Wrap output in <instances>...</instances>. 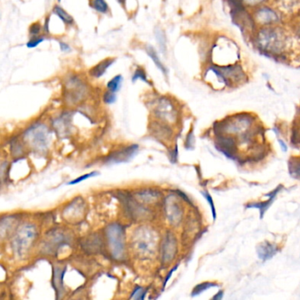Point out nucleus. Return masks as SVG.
Returning <instances> with one entry per match:
<instances>
[{
	"mask_svg": "<svg viewBox=\"0 0 300 300\" xmlns=\"http://www.w3.org/2000/svg\"><path fill=\"white\" fill-rule=\"evenodd\" d=\"M252 42L265 56L281 57L290 46V35L282 25L258 28L252 34Z\"/></svg>",
	"mask_w": 300,
	"mask_h": 300,
	"instance_id": "nucleus-1",
	"label": "nucleus"
},
{
	"mask_svg": "<svg viewBox=\"0 0 300 300\" xmlns=\"http://www.w3.org/2000/svg\"><path fill=\"white\" fill-rule=\"evenodd\" d=\"M24 141L33 152L42 153L50 145L51 132L43 123H35L26 130Z\"/></svg>",
	"mask_w": 300,
	"mask_h": 300,
	"instance_id": "nucleus-2",
	"label": "nucleus"
},
{
	"mask_svg": "<svg viewBox=\"0 0 300 300\" xmlns=\"http://www.w3.org/2000/svg\"><path fill=\"white\" fill-rule=\"evenodd\" d=\"M37 237V230L34 224H24L16 231L12 240L13 252L18 256H23L31 248Z\"/></svg>",
	"mask_w": 300,
	"mask_h": 300,
	"instance_id": "nucleus-3",
	"label": "nucleus"
},
{
	"mask_svg": "<svg viewBox=\"0 0 300 300\" xmlns=\"http://www.w3.org/2000/svg\"><path fill=\"white\" fill-rule=\"evenodd\" d=\"M106 236L111 256L114 260L122 261L125 256V229L122 224L114 223L106 229Z\"/></svg>",
	"mask_w": 300,
	"mask_h": 300,
	"instance_id": "nucleus-4",
	"label": "nucleus"
},
{
	"mask_svg": "<svg viewBox=\"0 0 300 300\" xmlns=\"http://www.w3.org/2000/svg\"><path fill=\"white\" fill-rule=\"evenodd\" d=\"M250 13L256 29L283 24V14L280 11L267 4L250 11Z\"/></svg>",
	"mask_w": 300,
	"mask_h": 300,
	"instance_id": "nucleus-5",
	"label": "nucleus"
},
{
	"mask_svg": "<svg viewBox=\"0 0 300 300\" xmlns=\"http://www.w3.org/2000/svg\"><path fill=\"white\" fill-rule=\"evenodd\" d=\"M88 95V86L77 75H70L63 84V97L70 104H78Z\"/></svg>",
	"mask_w": 300,
	"mask_h": 300,
	"instance_id": "nucleus-6",
	"label": "nucleus"
},
{
	"mask_svg": "<svg viewBox=\"0 0 300 300\" xmlns=\"http://www.w3.org/2000/svg\"><path fill=\"white\" fill-rule=\"evenodd\" d=\"M133 246L142 258H149L154 253L157 237L153 232L146 227L139 228L133 236Z\"/></svg>",
	"mask_w": 300,
	"mask_h": 300,
	"instance_id": "nucleus-7",
	"label": "nucleus"
},
{
	"mask_svg": "<svg viewBox=\"0 0 300 300\" xmlns=\"http://www.w3.org/2000/svg\"><path fill=\"white\" fill-rule=\"evenodd\" d=\"M210 71L214 73L217 78L227 86L243 82L244 79H246V74L240 64H230L226 66L215 65L211 67Z\"/></svg>",
	"mask_w": 300,
	"mask_h": 300,
	"instance_id": "nucleus-8",
	"label": "nucleus"
},
{
	"mask_svg": "<svg viewBox=\"0 0 300 300\" xmlns=\"http://www.w3.org/2000/svg\"><path fill=\"white\" fill-rule=\"evenodd\" d=\"M154 114L161 121L173 123L177 117V109L169 99L162 97L155 104Z\"/></svg>",
	"mask_w": 300,
	"mask_h": 300,
	"instance_id": "nucleus-9",
	"label": "nucleus"
},
{
	"mask_svg": "<svg viewBox=\"0 0 300 300\" xmlns=\"http://www.w3.org/2000/svg\"><path fill=\"white\" fill-rule=\"evenodd\" d=\"M139 148L137 145H131L123 147L116 152H112L108 158H106L105 162L107 164L112 165L130 161V159H132L136 156L139 152Z\"/></svg>",
	"mask_w": 300,
	"mask_h": 300,
	"instance_id": "nucleus-10",
	"label": "nucleus"
},
{
	"mask_svg": "<svg viewBox=\"0 0 300 300\" xmlns=\"http://www.w3.org/2000/svg\"><path fill=\"white\" fill-rule=\"evenodd\" d=\"M162 262L166 264L174 259V256L177 250V242L174 238V235L171 233H168L166 235L161 246Z\"/></svg>",
	"mask_w": 300,
	"mask_h": 300,
	"instance_id": "nucleus-11",
	"label": "nucleus"
},
{
	"mask_svg": "<svg viewBox=\"0 0 300 300\" xmlns=\"http://www.w3.org/2000/svg\"><path fill=\"white\" fill-rule=\"evenodd\" d=\"M165 212L171 224H178L182 217V211L172 195L165 200Z\"/></svg>",
	"mask_w": 300,
	"mask_h": 300,
	"instance_id": "nucleus-12",
	"label": "nucleus"
},
{
	"mask_svg": "<svg viewBox=\"0 0 300 300\" xmlns=\"http://www.w3.org/2000/svg\"><path fill=\"white\" fill-rule=\"evenodd\" d=\"M65 239L66 237L64 236V234L60 232H51V234H48L46 236V242L44 243L48 253L57 252V250L65 243Z\"/></svg>",
	"mask_w": 300,
	"mask_h": 300,
	"instance_id": "nucleus-13",
	"label": "nucleus"
},
{
	"mask_svg": "<svg viewBox=\"0 0 300 300\" xmlns=\"http://www.w3.org/2000/svg\"><path fill=\"white\" fill-rule=\"evenodd\" d=\"M66 272V267H53V276H52V285L54 286L57 294V298H60L63 292V276Z\"/></svg>",
	"mask_w": 300,
	"mask_h": 300,
	"instance_id": "nucleus-14",
	"label": "nucleus"
},
{
	"mask_svg": "<svg viewBox=\"0 0 300 300\" xmlns=\"http://www.w3.org/2000/svg\"><path fill=\"white\" fill-rule=\"evenodd\" d=\"M55 130L61 136H65L71 130V114H63L53 123Z\"/></svg>",
	"mask_w": 300,
	"mask_h": 300,
	"instance_id": "nucleus-15",
	"label": "nucleus"
},
{
	"mask_svg": "<svg viewBox=\"0 0 300 300\" xmlns=\"http://www.w3.org/2000/svg\"><path fill=\"white\" fill-rule=\"evenodd\" d=\"M116 62L114 58H107L104 60L101 61L100 63H97L95 66L93 67L89 70V74L90 76L95 78V79H100L107 73L108 68Z\"/></svg>",
	"mask_w": 300,
	"mask_h": 300,
	"instance_id": "nucleus-16",
	"label": "nucleus"
},
{
	"mask_svg": "<svg viewBox=\"0 0 300 300\" xmlns=\"http://www.w3.org/2000/svg\"><path fill=\"white\" fill-rule=\"evenodd\" d=\"M146 51L147 55H148L149 57H150V58L152 59V62L154 63L156 67H157V68H158V69L164 74L165 76H168V68L166 67L164 63H162L160 58L158 57L157 51H155L154 48L151 46V45H148V46H146Z\"/></svg>",
	"mask_w": 300,
	"mask_h": 300,
	"instance_id": "nucleus-17",
	"label": "nucleus"
},
{
	"mask_svg": "<svg viewBox=\"0 0 300 300\" xmlns=\"http://www.w3.org/2000/svg\"><path fill=\"white\" fill-rule=\"evenodd\" d=\"M53 13L59 18V19L63 21L65 25L73 26L74 24V19L73 16L70 15L69 13H67L65 10L59 7V6H55L54 9H53Z\"/></svg>",
	"mask_w": 300,
	"mask_h": 300,
	"instance_id": "nucleus-18",
	"label": "nucleus"
},
{
	"mask_svg": "<svg viewBox=\"0 0 300 300\" xmlns=\"http://www.w3.org/2000/svg\"><path fill=\"white\" fill-rule=\"evenodd\" d=\"M155 38L156 41L158 42V47L160 49L162 53L166 54L167 53V37L165 35L164 31L160 29H156L154 31Z\"/></svg>",
	"mask_w": 300,
	"mask_h": 300,
	"instance_id": "nucleus-19",
	"label": "nucleus"
},
{
	"mask_svg": "<svg viewBox=\"0 0 300 300\" xmlns=\"http://www.w3.org/2000/svg\"><path fill=\"white\" fill-rule=\"evenodd\" d=\"M90 7L102 14H107L109 11V7L105 0H90Z\"/></svg>",
	"mask_w": 300,
	"mask_h": 300,
	"instance_id": "nucleus-20",
	"label": "nucleus"
},
{
	"mask_svg": "<svg viewBox=\"0 0 300 300\" xmlns=\"http://www.w3.org/2000/svg\"><path fill=\"white\" fill-rule=\"evenodd\" d=\"M123 79L122 75H117L110 79L107 84V88L111 92L117 93L120 90L123 84Z\"/></svg>",
	"mask_w": 300,
	"mask_h": 300,
	"instance_id": "nucleus-21",
	"label": "nucleus"
},
{
	"mask_svg": "<svg viewBox=\"0 0 300 300\" xmlns=\"http://www.w3.org/2000/svg\"><path fill=\"white\" fill-rule=\"evenodd\" d=\"M133 83L136 82V80H141L143 82L149 84V85H152L151 82L149 81L147 75H146V71L144 70L142 67H136V69L135 70V72L133 73L132 78H131Z\"/></svg>",
	"mask_w": 300,
	"mask_h": 300,
	"instance_id": "nucleus-22",
	"label": "nucleus"
},
{
	"mask_svg": "<svg viewBox=\"0 0 300 300\" xmlns=\"http://www.w3.org/2000/svg\"><path fill=\"white\" fill-rule=\"evenodd\" d=\"M100 173L97 172V171H94L92 173H89V174H83L81 176H79V177L76 178L75 180H72V181H69L68 182V185H76V184L80 183V182H82L84 180H86L89 178L95 177V176H97L99 175Z\"/></svg>",
	"mask_w": 300,
	"mask_h": 300,
	"instance_id": "nucleus-23",
	"label": "nucleus"
},
{
	"mask_svg": "<svg viewBox=\"0 0 300 300\" xmlns=\"http://www.w3.org/2000/svg\"><path fill=\"white\" fill-rule=\"evenodd\" d=\"M146 293H147V289H144L143 287L140 286H136L135 288V290L133 291L130 296V299H145L146 297Z\"/></svg>",
	"mask_w": 300,
	"mask_h": 300,
	"instance_id": "nucleus-24",
	"label": "nucleus"
},
{
	"mask_svg": "<svg viewBox=\"0 0 300 300\" xmlns=\"http://www.w3.org/2000/svg\"><path fill=\"white\" fill-rule=\"evenodd\" d=\"M29 35L30 37L33 36H38L41 33V30H43V27L39 22L33 23L30 27H29Z\"/></svg>",
	"mask_w": 300,
	"mask_h": 300,
	"instance_id": "nucleus-25",
	"label": "nucleus"
},
{
	"mask_svg": "<svg viewBox=\"0 0 300 300\" xmlns=\"http://www.w3.org/2000/svg\"><path fill=\"white\" fill-rule=\"evenodd\" d=\"M45 39L43 36L38 35V36H33L30 38L28 42H27V47L29 49H34V48L37 47L40 43L44 41Z\"/></svg>",
	"mask_w": 300,
	"mask_h": 300,
	"instance_id": "nucleus-26",
	"label": "nucleus"
},
{
	"mask_svg": "<svg viewBox=\"0 0 300 300\" xmlns=\"http://www.w3.org/2000/svg\"><path fill=\"white\" fill-rule=\"evenodd\" d=\"M103 101H104L106 104H113L116 101H117V95L116 93L111 92L109 90H108L107 92H105L103 95Z\"/></svg>",
	"mask_w": 300,
	"mask_h": 300,
	"instance_id": "nucleus-27",
	"label": "nucleus"
},
{
	"mask_svg": "<svg viewBox=\"0 0 300 300\" xmlns=\"http://www.w3.org/2000/svg\"><path fill=\"white\" fill-rule=\"evenodd\" d=\"M22 147L18 141H14L12 144V152L14 156H19L22 153Z\"/></svg>",
	"mask_w": 300,
	"mask_h": 300,
	"instance_id": "nucleus-28",
	"label": "nucleus"
},
{
	"mask_svg": "<svg viewBox=\"0 0 300 300\" xmlns=\"http://www.w3.org/2000/svg\"><path fill=\"white\" fill-rule=\"evenodd\" d=\"M209 285H211V284H202V285H196V288L193 290L192 296H196L202 291H205L207 288L210 287Z\"/></svg>",
	"mask_w": 300,
	"mask_h": 300,
	"instance_id": "nucleus-29",
	"label": "nucleus"
},
{
	"mask_svg": "<svg viewBox=\"0 0 300 300\" xmlns=\"http://www.w3.org/2000/svg\"><path fill=\"white\" fill-rule=\"evenodd\" d=\"M177 269L178 265L175 266L174 268H173V269H171L170 271H169V273H168V275H167V276H166V278H165L164 285H163V289H165V287L167 286V284H168V282L169 281V280H170L171 276H172V275H173V273H174V272L175 271V270H176V269Z\"/></svg>",
	"mask_w": 300,
	"mask_h": 300,
	"instance_id": "nucleus-30",
	"label": "nucleus"
},
{
	"mask_svg": "<svg viewBox=\"0 0 300 300\" xmlns=\"http://www.w3.org/2000/svg\"><path fill=\"white\" fill-rule=\"evenodd\" d=\"M59 46H60L61 51L63 52H70L72 51V48L70 47V45L66 42L63 41H59Z\"/></svg>",
	"mask_w": 300,
	"mask_h": 300,
	"instance_id": "nucleus-31",
	"label": "nucleus"
},
{
	"mask_svg": "<svg viewBox=\"0 0 300 300\" xmlns=\"http://www.w3.org/2000/svg\"><path fill=\"white\" fill-rule=\"evenodd\" d=\"M177 157H178V147L177 145L175 146V148H174V152H170V158L171 161L174 163V162H176L177 160Z\"/></svg>",
	"mask_w": 300,
	"mask_h": 300,
	"instance_id": "nucleus-32",
	"label": "nucleus"
},
{
	"mask_svg": "<svg viewBox=\"0 0 300 300\" xmlns=\"http://www.w3.org/2000/svg\"><path fill=\"white\" fill-rule=\"evenodd\" d=\"M294 31L296 33L297 37L300 38V13L298 19H297V22L295 23V26H294Z\"/></svg>",
	"mask_w": 300,
	"mask_h": 300,
	"instance_id": "nucleus-33",
	"label": "nucleus"
},
{
	"mask_svg": "<svg viewBox=\"0 0 300 300\" xmlns=\"http://www.w3.org/2000/svg\"><path fill=\"white\" fill-rule=\"evenodd\" d=\"M49 24H50V17H47L46 19H45L44 25H43V31L46 32L47 34L50 33V27H49Z\"/></svg>",
	"mask_w": 300,
	"mask_h": 300,
	"instance_id": "nucleus-34",
	"label": "nucleus"
},
{
	"mask_svg": "<svg viewBox=\"0 0 300 300\" xmlns=\"http://www.w3.org/2000/svg\"><path fill=\"white\" fill-rule=\"evenodd\" d=\"M117 1H118V3L122 5L123 7H124V6H125V3H126V0H117Z\"/></svg>",
	"mask_w": 300,
	"mask_h": 300,
	"instance_id": "nucleus-35",
	"label": "nucleus"
},
{
	"mask_svg": "<svg viewBox=\"0 0 300 300\" xmlns=\"http://www.w3.org/2000/svg\"><path fill=\"white\" fill-rule=\"evenodd\" d=\"M293 1H296L297 3H300V0H293Z\"/></svg>",
	"mask_w": 300,
	"mask_h": 300,
	"instance_id": "nucleus-36",
	"label": "nucleus"
}]
</instances>
